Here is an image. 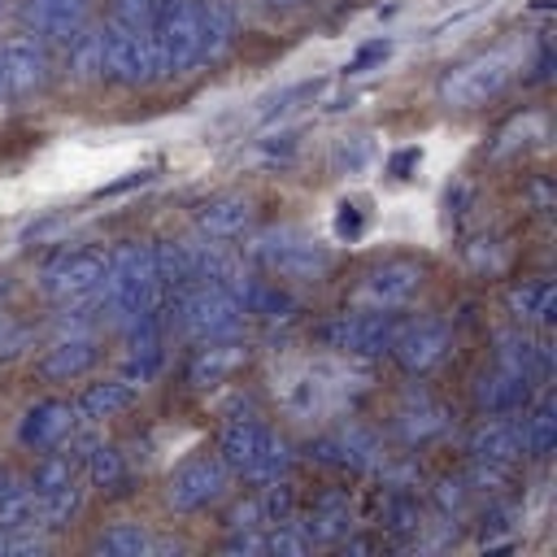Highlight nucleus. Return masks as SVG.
<instances>
[{"instance_id": "obj_39", "label": "nucleus", "mask_w": 557, "mask_h": 557, "mask_svg": "<svg viewBox=\"0 0 557 557\" xmlns=\"http://www.w3.org/2000/svg\"><path fill=\"white\" fill-rule=\"evenodd\" d=\"M374 57H387V44H370V48H361L357 57H352V65L348 70H361L366 61H374Z\"/></svg>"}, {"instance_id": "obj_36", "label": "nucleus", "mask_w": 557, "mask_h": 557, "mask_svg": "<svg viewBox=\"0 0 557 557\" xmlns=\"http://www.w3.org/2000/svg\"><path fill=\"white\" fill-rule=\"evenodd\" d=\"M222 553H265V535H257V527H239V531L222 544Z\"/></svg>"}, {"instance_id": "obj_15", "label": "nucleus", "mask_w": 557, "mask_h": 557, "mask_svg": "<svg viewBox=\"0 0 557 557\" xmlns=\"http://www.w3.org/2000/svg\"><path fill=\"white\" fill-rule=\"evenodd\" d=\"M0 57H4V74H9V96L22 100V96H35L48 74H52V52L39 35L22 30V35H9L0 39Z\"/></svg>"}, {"instance_id": "obj_37", "label": "nucleus", "mask_w": 557, "mask_h": 557, "mask_svg": "<svg viewBox=\"0 0 557 557\" xmlns=\"http://www.w3.org/2000/svg\"><path fill=\"white\" fill-rule=\"evenodd\" d=\"M226 527H231V531H239V527H265V522H261V505H257V496H248L244 505H235L231 518H226Z\"/></svg>"}, {"instance_id": "obj_42", "label": "nucleus", "mask_w": 557, "mask_h": 557, "mask_svg": "<svg viewBox=\"0 0 557 557\" xmlns=\"http://www.w3.org/2000/svg\"><path fill=\"white\" fill-rule=\"evenodd\" d=\"M13 96H9V74H4V57H0V104H9Z\"/></svg>"}, {"instance_id": "obj_35", "label": "nucleus", "mask_w": 557, "mask_h": 557, "mask_svg": "<svg viewBox=\"0 0 557 557\" xmlns=\"http://www.w3.org/2000/svg\"><path fill=\"white\" fill-rule=\"evenodd\" d=\"M157 13V0H113V22H135L148 26Z\"/></svg>"}, {"instance_id": "obj_21", "label": "nucleus", "mask_w": 557, "mask_h": 557, "mask_svg": "<svg viewBox=\"0 0 557 557\" xmlns=\"http://www.w3.org/2000/svg\"><path fill=\"white\" fill-rule=\"evenodd\" d=\"M496 366H505V370H513V374L540 383V379H548L553 352H548L544 339H535V335H527V331H500V335H496Z\"/></svg>"}, {"instance_id": "obj_13", "label": "nucleus", "mask_w": 557, "mask_h": 557, "mask_svg": "<svg viewBox=\"0 0 557 557\" xmlns=\"http://www.w3.org/2000/svg\"><path fill=\"white\" fill-rule=\"evenodd\" d=\"M422 287V265L409 257H387L370 265L357 283V305L366 309H405Z\"/></svg>"}, {"instance_id": "obj_9", "label": "nucleus", "mask_w": 557, "mask_h": 557, "mask_svg": "<svg viewBox=\"0 0 557 557\" xmlns=\"http://www.w3.org/2000/svg\"><path fill=\"white\" fill-rule=\"evenodd\" d=\"M231 470L218 453H196L187 461H178L165 479V505L174 513H196V509H209L218 505L226 492H231Z\"/></svg>"}, {"instance_id": "obj_22", "label": "nucleus", "mask_w": 557, "mask_h": 557, "mask_svg": "<svg viewBox=\"0 0 557 557\" xmlns=\"http://www.w3.org/2000/svg\"><path fill=\"white\" fill-rule=\"evenodd\" d=\"M200 9V65L222 61L239 35V13L231 0H196Z\"/></svg>"}, {"instance_id": "obj_12", "label": "nucleus", "mask_w": 557, "mask_h": 557, "mask_svg": "<svg viewBox=\"0 0 557 557\" xmlns=\"http://www.w3.org/2000/svg\"><path fill=\"white\" fill-rule=\"evenodd\" d=\"M104 265H109V248H91V244H78V248H61L57 257L44 261L39 270V287L61 305V300H83V296H96L100 278H104Z\"/></svg>"}, {"instance_id": "obj_10", "label": "nucleus", "mask_w": 557, "mask_h": 557, "mask_svg": "<svg viewBox=\"0 0 557 557\" xmlns=\"http://www.w3.org/2000/svg\"><path fill=\"white\" fill-rule=\"evenodd\" d=\"M104 78L117 87H148L157 78V48L148 26L135 22H113L104 26Z\"/></svg>"}, {"instance_id": "obj_29", "label": "nucleus", "mask_w": 557, "mask_h": 557, "mask_svg": "<svg viewBox=\"0 0 557 557\" xmlns=\"http://www.w3.org/2000/svg\"><path fill=\"white\" fill-rule=\"evenodd\" d=\"M518 431H522V457H535V461L553 457V448H557V405H553V396L527 400Z\"/></svg>"}, {"instance_id": "obj_24", "label": "nucleus", "mask_w": 557, "mask_h": 557, "mask_svg": "<svg viewBox=\"0 0 557 557\" xmlns=\"http://www.w3.org/2000/svg\"><path fill=\"white\" fill-rule=\"evenodd\" d=\"M531 387H535L531 379H522V374L496 366L492 374H483V379L474 383V405H479L483 413H518V409L531 400Z\"/></svg>"}, {"instance_id": "obj_19", "label": "nucleus", "mask_w": 557, "mask_h": 557, "mask_svg": "<svg viewBox=\"0 0 557 557\" xmlns=\"http://www.w3.org/2000/svg\"><path fill=\"white\" fill-rule=\"evenodd\" d=\"M74 405L70 400H35L26 413H22V422H17V440L26 444V448H35V453H48V448H57L70 431H74Z\"/></svg>"}, {"instance_id": "obj_41", "label": "nucleus", "mask_w": 557, "mask_h": 557, "mask_svg": "<svg viewBox=\"0 0 557 557\" xmlns=\"http://www.w3.org/2000/svg\"><path fill=\"white\" fill-rule=\"evenodd\" d=\"M339 209H344V213H339V222H335V226H339V235L357 231V226H361V222H357V213H348V205H339Z\"/></svg>"}, {"instance_id": "obj_25", "label": "nucleus", "mask_w": 557, "mask_h": 557, "mask_svg": "<svg viewBox=\"0 0 557 557\" xmlns=\"http://www.w3.org/2000/svg\"><path fill=\"white\" fill-rule=\"evenodd\" d=\"M392 426H396V435H400L405 444H422V440H431V435H440V431L448 426V413H444V405L431 400L426 392H409V396L400 400Z\"/></svg>"}, {"instance_id": "obj_26", "label": "nucleus", "mask_w": 557, "mask_h": 557, "mask_svg": "<svg viewBox=\"0 0 557 557\" xmlns=\"http://www.w3.org/2000/svg\"><path fill=\"white\" fill-rule=\"evenodd\" d=\"M248 361V348L239 339H213V344H200L191 366H187V379L196 387H218L226 374H235L239 366Z\"/></svg>"}, {"instance_id": "obj_34", "label": "nucleus", "mask_w": 557, "mask_h": 557, "mask_svg": "<svg viewBox=\"0 0 557 557\" xmlns=\"http://www.w3.org/2000/svg\"><path fill=\"white\" fill-rule=\"evenodd\" d=\"M87 479H91V487H100V492H122V487H126V457H122V448L96 444V448L87 453Z\"/></svg>"}, {"instance_id": "obj_1", "label": "nucleus", "mask_w": 557, "mask_h": 557, "mask_svg": "<svg viewBox=\"0 0 557 557\" xmlns=\"http://www.w3.org/2000/svg\"><path fill=\"white\" fill-rule=\"evenodd\" d=\"M96 300H100L104 322H113L117 331L148 318V313H161L165 292H161V278H157L152 244L126 239V244L109 248V265H104V278L96 287Z\"/></svg>"}, {"instance_id": "obj_40", "label": "nucleus", "mask_w": 557, "mask_h": 557, "mask_svg": "<svg viewBox=\"0 0 557 557\" xmlns=\"http://www.w3.org/2000/svg\"><path fill=\"white\" fill-rule=\"evenodd\" d=\"M548 65H553L548 44H540V57H535V74H531V78H535V83H544V78H548Z\"/></svg>"}, {"instance_id": "obj_3", "label": "nucleus", "mask_w": 557, "mask_h": 557, "mask_svg": "<svg viewBox=\"0 0 557 557\" xmlns=\"http://www.w3.org/2000/svg\"><path fill=\"white\" fill-rule=\"evenodd\" d=\"M222 461H226V470L235 474V479H244V483H274V479H287V470H292V444L274 431V426H265V422H257V418H231L222 431H218V448H213Z\"/></svg>"}, {"instance_id": "obj_30", "label": "nucleus", "mask_w": 557, "mask_h": 557, "mask_svg": "<svg viewBox=\"0 0 557 557\" xmlns=\"http://www.w3.org/2000/svg\"><path fill=\"white\" fill-rule=\"evenodd\" d=\"M300 531H305L309 544H339V540H348V531H352V509H348V500H344V496H322V500L305 513Z\"/></svg>"}, {"instance_id": "obj_16", "label": "nucleus", "mask_w": 557, "mask_h": 557, "mask_svg": "<svg viewBox=\"0 0 557 557\" xmlns=\"http://www.w3.org/2000/svg\"><path fill=\"white\" fill-rule=\"evenodd\" d=\"M96 361H100V339H96V331H61V335L44 348V357L35 361V374L48 379V383H74V379H83L87 370H96Z\"/></svg>"}, {"instance_id": "obj_17", "label": "nucleus", "mask_w": 557, "mask_h": 557, "mask_svg": "<svg viewBox=\"0 0 557 557\" xmlns=\"http://www.w3.org/2000/svg\"><path fill=\"white\" fill-rule=\"evenodd\" d=\"M91 0H22V22L30 35H39L48 48L65 44L78 26H87Z\"/></svg>"}, {"instance_id": "obj_43", "label": "nucleus", "mask_w": 557, "mask_h": 557, "mask_svg": "<svg viewBox=\"0 0 557 557\" xmlns=\"http://www.w3.org/2000/svg\"><path fill=\"white\" fill-rule=\"evenodd\" d=\"M265 4H274V9H292V4H300V0H265Z\"/></svg>"}, {"instance_id": "obj_4", "label": "nucleus", "mask_w": 557, "mask_h": 557, "mask_svg": "<svg viewBox=\"0 0 557 557\" xmlns=\"http://www.w3.org/2000/svg\"><path fill=\"white\" fill-rule=\"evenodd\" d=\"M244 257L257 270H265L270 278H283V283H313V278H322L331 270L326 244H318L300 226H265V231H252L244 239Z\"/></svg>"}, {"instance_id": "obj_32", "label": "nucleus", "mask_w": 557, "mask_h": 557, "mask_svg": "<svg viewBox=\"0 0 557 557\" xmlns=\"http://www.w3.org/2000/svg\"><path fill=\"white\" fill-rule=\"evenodd\" d=\"M0 527H35V500H30V479L17 474L13 466H0Z\"/></svg>"}, {"instance_id": "obj_23", "label": "nucleus", "mask_w": 557, "mask_h": 557, "mask_svg": "<svg viewBox=\"0 0 557 557\" xmlns=\"http://www.w3.org/2000/svg\"><path fill=\"white\" fill-rule=\"evenodd\" d=\"M196 231L209 239H239L252 231V205L244 196H213L196 209Z\"/></svg>"}, {"instance_id": "obj_8", "label": "nucleus", "mask_w": 557, "mask_h": 557, "mask_svg": "<svg viewBox=\"0 0 557 557\" xmlns=\"http://www.w3.org/2000/svg\"><path fill=\"white\" fill-rule=\"evenodd\" d=\"M513 78V57L509 52H479V57H466L457 65L444 70L440 78V100L448 109H479L487 100H496Z\"/></svg>"}, {"instance_id": "obj_11", "label": "nucleus", "mask_w": 557, "mask_h": 557, "mask_svg": "<svg viewBox=\"0 0 557 557\" xmlns=\"http://www.w3.org/2000/svg\"><path fill=\"white\" fill-rule=\"evenodd\" d=\"M30 479V500H35V518L44 527H65L78 505H83V487L78 474L70 466V457H57L52 448L39 457V466L26 474Z\"/></svg>"}, {"instance_id": "obj_28", "label": "nucleus", "mask_w": 557, "mask_h": 557, "mask_svg": "<svg viewBox=\"0 0 557 557\" xmlns=\"http://www.w3.org/2000/svg\"><path fill=\"white\" fill-rule=\"evenodd\" d=\"M65 70L74 83H100L104 78V26H78L65 44Z\"/></svg>"}, {"instance_id": "obj_6", "label": "nucleus", "mask_w": 557, "mask_h": 557, "mask_svg": "<svg viewBox=\"0 0 557 557\" xmlns=\"http://www.w3.org/2000/svg\"><path fill=\"white\" fill-rule=\"evenodd\" d=\"M400 331V318L396 309H352V313H335L326 322L313 326V339L322 348H331L335 357H348V361H374L392 348Z\"/></svg>"}, {"instance_id": "obj_31", "label": "nucleus", "mask_w": 557, "mask_h": 557, "mask_svg": "<svg viewBox=\"0 0 557 557\" xmlns=\"http://www.w3.org/2000/svg\"><path fill=\"white\" fill-rule=\"evenodd\" d=\"M170 544H161L148 527L139 522H113L96 535V553L100 557H152V553H165Z\"/></svg>"}, {"instance_id": "obj_33", "label": "nucleus", "mask_w": 557, "mask_h": 557, "mask_svg": "<svg viewBox=\"0 0 557 557\" xmlns=\"http://www.w3.org/2000/svg\"><path fill=\"white\" fill-rule=\"evenodd\" d=\"M509 309H513V318L518 322H553V313H557V287H553V278H527L522 287H513L509 292Z\"/></svg>"}, {"instance_id": "obj_2", "label": "nucleus", "mask_w": 557, "mask_h": 557, "mask_svg": "<svg viewBox=\"0 0 557 557\" xmlns=\"http://www.w3.org/2000/svg\"><path fill=\"white\" fill-rule=\"evenodd\" d=\"M352 374H361V370L348 357H339V361H322V357L287 361L274 374V396H278V405H283L287 418H296V422H322L339 405H348L352 392L366 387V379L348 383Z\"/></svg>"}, {"instance_id": "obj_44", "label": "nucleus", "mask_w": 557, "mask_h": 557, "mask_svg": "<svg viewBox=\"0 0 557 557\" xmlns=\"http://www.w3.org/2000/svg\"><path fill=\"white\" fill-rule=\"evenodd\" d=\"M4 13H9V0H0V22H4Z\"/></svg>"}, {"instance_id": "obj_20", "label": "nucleus", "mask_w": 557, "mask_h": 557, "mask_svg": "<svg viewBox=\"0 0 557 557\" xmlns=\"http://www.w3.org/2000/svg\"><path fill=\"white\" fill-rule=\"evenodd\" d=\"M466 453H470V461L513 470V461L522 457V431H518L513 418H505V413H487V422L474 426Z\"/></svg>"}, {"instance_id": "obj_5", "label": "nucleus", "mask_w": 557, "mask_h": 557, "mask_svg": "<svg viewBox=\"0 0 557 557\" xmlns=\"http://www.w3.org/2000/svg\"><path fill=\"white\" fill-rule=\"evenodd\" d=\"M174 313L170 322L178 326L183 339L191 344H213V339H239L244 326H248V313L244 305L226 292V287H213V283H191L187 292L170 296Z\"/></svg>"}, {"instance_id": "obj_7", "label": "nucleus", "mask_w": 557, "mask_h": 557, "mask_svg": "<svg viewBox=\"0 0 557 557\" xmlns=\"http://www.w3.org/2000/svg\"><path fill=\"white\" fill-rule=\"evenodd\" d=\"M148 35L157 48V74L161 78H183L200 65V9H196V0H157Z\"/></svg>"}, {"instance_id": "obj_14", "label": "nucleus", "mask_w": 557, "mask_h": 557, "mask_svg": "<svg viewBox=\"0 0 557 557\" xmlns=\"http://www.w3.org/2000/svg\"><path fill=\"white\" fill-rule=\"evenodd\" d=\"M453 348V331L440 318H418V322H400L396 339H392V357L405 374H431Z\"/></svg>"}, {"instance_id": "obj_27", "label": "nucleus", "mask_w": 557, "mask_h": 557, "mask_svg": "<svg viewBox=\"0 0 557 557\" xmlns=\"http://www.w3.org/2000/svg\"><path fill=\"white\" fill-rule=\"evenodd\" d=\"M135 396H139V387H135L131 379H122V374H117V379H96V383L83 387L74 413H83L87 422H104V418L126 413V409L135 405Z\"/></svg>"}, {"instance_id": "obj_38", "label": "nucleus", "mask_w": 557, "mask_h": 557, "mask_svg": "<svg viewBox=\"0 0 557 557\" xmlns=\"http://www.w3.org/2000/svg\"><path fill=\"white\" fill-rule=\"evenodd\" d=\"M17 339H22V331L13 326V318H9V313H0V348L9 352V348H13Z\"/></svg>"}, {"instance_id": "obj_45", "label": "nucleus", "mask_w": 557, "mask_h": 557, "mask_svg": "<svg viewBox=\"0 0 557 557\" xmlns=\"http://www.w3.org/2000/svg\"><path fill=\"white\" fill-rule=\"evenodd\" d=\"M4 292H9V278H0V296H4Z\"/></svg>"}, {"instance_id": "obj_18", "label": "nucleus", "mask_w": 557, "mask_h": 557, "mask_svg": "<svg viewBox=\"0 0 557 557\" xmlns=\"http://www.w3.org/2000/svg\"><path fill=\"white\" fill-rule=\"evenodd\" d=\"M309 453L318 461H331V466H348V470H374L383 461L379 453V440L366 431V426H339L331 435H318L309 440Z\"/></svg>"}]
</instances>
